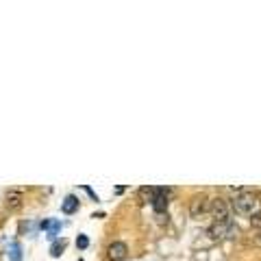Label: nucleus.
I'll return each mask as SVG.
<instances>
[{
	"mask_svg": "<svg viewBox=\"0 0 261 261\" xmlns=\"http://www.w3.org/2000/svg\"><path fill=\"white\" fill-rule=\"evenodd\" d=\"M259 202L261 200H257V194L255 192L242 190L233 198V209H235V213H239V215H252L255 211H259V209H257Z\"/></svg>",
	"mask_w": 261,
	"mask_h": 261,
	"instance_id": "obj_1",
	"label": "nucleus"
},
{
	"mask_svg": "<svg viewBox=\"0 0 261 261\" xmlns=\"http://www.w3.org/2000/svg\"><path fill=\"white\" fill-rule=\"evenodd\" d=\"M24 192L18 190V187H13V190H9L5 194V198H3V207H5V211L7 213H16L20 211L22 207H24Z\"/></svg>",
	"mask_w": 261,
	"mask_h": 261,
	"instance_id": "obj_2",
	"label": "nucleus"
},
{
	"mask_svg": "<svg viewBox=\"0 0 261 261\" xmlns=\"http://www.w3.org/2000/svg\"><path fill=\"white\" fill-rule=\"evenodd\" d=\"M209 209H211V198L207 194H196L190 200V215L194 220H200L205 213H209Z\"/></svg>",
	"mask_w": 261,
	"mask_h": 261,
	"instance_id": "obj_3",
	"label": "nucleus"
},
{
	"mask_svg": "<svg viewBox=\"0 0 261 261\" xmlns=\"http://www.w3.org/2000/svg\"><path fill=\"white\" fill-rule=\"evenodd\" d=\"M233 222L231 220H224V222H213L211 227L207 229V235L209 239H213V242H220V239L224 237H231V233H233Z\"/></svg>",
	"mask_w": 261,
	"mask_h": 261,
	"instance_id": "obj_4",
	"label": "nucleus"
},
{
	"mask_svg": "<svg viewBox=\"0 0 261 261\" xmlns=\"http://www.w3.org/2000/svg\"><path fill=\"white\" fill-rule=\"evenodd\" d=\"M209 211H211V215H213V222H224V220H231V218H229V213H231V207H229V202H227V200L220 198V196L211 200V209H209Z\"/></svg>",
	"mask_w": 261,
	"mask_h": 261,
	"instance_id": "obj_5",
	"label": "nucleus"
},
{
	"mask_svg": "<svg viewBox=\"0 0 261 261\" xmlns=\"http://www.w3.org/2000/svg\"><path fill=\"white\" fill-rule=\"evenodd\" d=\"M168 194H170V187H157V194H155V198H152V209H155V213L159 215H163L165 211H168Z\"/></svg>",
	"mask_w": 261,
	"mask_h": 261,
	"instance_id": "obj_6",
	"label": "nucleus"
},
{
	"mask_svg": "<svg viewBox=\"0 0 261 261\" xmlns=\"http://www.w3.org/2000/svg\"><path fill=\"white\" fill-rule=\"evenodd\" d=\"M128 257V246L124 242H111L107 246V259L109 261H124Z\"/></svg>",
	"mask_w": 261,
	"mask_h": 261,
	"instance_id": "obj_7",
	"label": "nucleus"
},
{
	"mask_svg": "<svg viewBox=\"0 0 261 261\" xmlns=\"http://www.w3.org/2000/svg\"><path fill=\"white\" fill-rule=\"evenodd\" d=\"M78 209H81V200H78V196L68 194V196H65V198L61 200V213H65V215H74Z\"/></svg>",
	"mask_w": 261,
	"mask_h": 261,
	"instance_id": "obj_8",
	"label": "nucleus"
},
{
	"mask_svg": "<svg viewBox=\"0 0 261 261\" xmlns=\"http://www.w3.org/2000/svg\"><path fill=\"white\" fill-rule=\"evenodd\" d=\"M5 255H7V259H9V261H22V259H24V250H22L20 239H11V242L7 244Z\"/></svg>",
	"mask_w": 261,
	"mask_h": 261,
	"instance_id": "obj_9",
	"label": "nucleus"
},
{
	"mask_svg": "<svg viewBox=\"0 0 261 261\" xmlns=\"http://www.w3.org/2000/svg\"><path fill=\"white\" fill-rule=\"evenodd\" d=\"M157 194V187H150V185H144L137 190V198H140L142 205H148V202H152V198H155Z\"/></svg>",
	"mask_w": 261,
	"mask_h": 261,
	"instance_id": "obj_10",
	"label": "nucleus"
},
{
	"mask_svg": "<svg viewBox=\"0 0 261 261\" xmlns=\"http://www.w3.org/2000/svg\"><path fill=\"white\" fill-rule=\"evenodd\" d=\"M65 246H68V239H63V237H59V239H55V242H53V244H50V257L59 259V257L63 255Z\"/></svg>",
	"mask_w": 261,
	"mask_h": 261,
	"instance_id": "obj_11",
	"label": "nucleus"
},
{
	"mask_svg": "<svg viewBox=\"0 0 261 261\" xmlns=\"http://www.w3.org/2000/svg\"><path fill=\"white\" fill-rule=\"evenodd\" d=\"M61 227L63 224L59 222V220H53V218H50V227H48V231H46V237L48 239H59V233H61Z\"/></svg>",
	"mask_w": 261,
	"mask_h": 261,
	"instance_id": "obj_12",
	"label": "nucleus"
},
{
	"mask_svg": "<svg viewBox=\"0 0 261 261\" xmlns=\"http://www.w3.org/2000/svg\"><path fill=\"white\" fill-rule=\"evenodd\" d=\"M76 248L78 250H87V248H90V237H87V235H78L76 237Z\"/></svg>",
	"mask_w": 261,
	"mask_h": 261,
	"instance_id": "obj_13",
	"label": "nucleus"
},
{
	"mask_svg": "<svg viewBox=\"0 0 261 261\" xmlns=\"http://www.w3.org/2000/svg\"><path fill=\"white\" fill-rule=\"evenodd\" d=\"M250 224H252L255 231H261V211H255L250 215Z\"/></svg>",
	"mask_w": 261,
	"mask_h": 261,
	"instance_id": "obj_14",
	"label": "nucleus"
},
{
	"mask_svg": "<svg viewBox=\"0 0 261 261\" xmlns=\"http://www.w3.org/2000/svg\"><path fill=\"white\" fill-rule=\"evenodd\" d=\"M252 244H255L257 248H261V231H255V233H252Z\"/></svg>",
	"mask_w": 261,
	"mask_h": 261,
	"instance_id": "obj_15",
	"label": "nucleus"
},
{
	"mask_svg": "<svg viewBox=\"0 0 261 261\" xmlns=\"http://www.w3.org/2000/svg\"><path fill=\"white\" fill-rule=\"evenodd\" d=\"M81 190H83V192H87V196H90V198H92V200H98V196H96V194H94V190H92V187H90V185H83V187H81Z\"/></svg>",
	"mask_w": 261,
	"mask_h": 261,
	"instance_id": "obj_16",
	"label": "nucleus"
},
{
	"mask_svg": "<svg viewBox=\"0 0 261 261\" xmlns=\"http://www.w3.org/2000/svg\"><path fill=\"white\" fill-rule=\"evenodd\" d=\"M78 261H83V259H78Z\"/></svg>",
	"mask_w": 261,
	"mask_h": 261,
	"instance_id": "obj_17",
	"label": "nucleus"
}]
</instances>
